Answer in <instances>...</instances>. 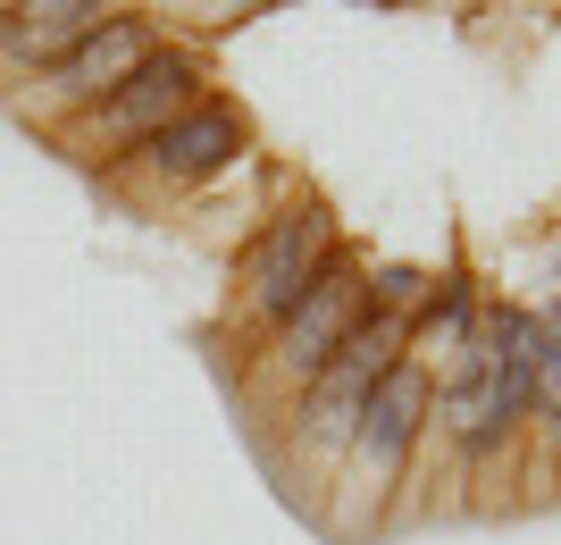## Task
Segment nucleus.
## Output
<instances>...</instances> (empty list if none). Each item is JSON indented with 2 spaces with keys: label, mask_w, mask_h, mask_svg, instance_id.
Here are the masks:
<instances>
[{
  "label": "nucleus",
  "mask_w": 561,
  "mask_h": 545,
  "mask_svg": "<svg viewBox=\"0 0 561 545\" xmlns=\"http://www.w3.org/2000/svg\"><path fill=\"white\" fill-rule=\"evenodd\" d=\"M335 252V227L328 211H285L268 236H260V261H252V303L268 310V319H285V310L310 294V277L328 269Z\"/></svg>",
  "instance_id": "3"
},
{
  "label": "nucleus",
  "mask_w": 561,
  "mask_h": 545,
  "mask_svg": "<svg viewBox=\"0 0 561 545\" xmlns=\"http://www.w3.org/2000/svg\"><path fill=\"white\" fill-rule=\"evenodd\" d=\"M420 420H427V378H420V370H386L377 395H369V411H360V436H352L360 470H402V453H411Z\"/></svg>",
  "instance_id": "6"
},
{
  "label": "nucleus",
  "mask_w": 561,
  "mask_h": 545,
  "mask_svg": "<svg viewBox=\"0 0 561 545\" xmlns=\"http://www.w3.org/2000/svg\"><path fill=\"white\" fill-rule=\"evenodd\" d=\"M234 151H243V126H234V110H202V101H193L176 126H160V135H151V160H160V177H210V168H227Z\"/></svg>",
  "instance_id": "7"
},
{
  "label": "nucleus",
  "mask_w": 561,
  "mask_h": 545,
  "mask_svg": "<svg viewBox=\"0 0 561 545\" xmlns=\"http://www.w3.org/2000/svg\"><path fill=\"white\" fill-rule=\"evenodd\" d=\"M427 294H436V285H427L420 269H377L369 310H386V319H402V328H411V310H427Z\"/></svg>",
  "instance_id": "10"
},
{
  "label": "nucleus",
  "mask_w": 561,
  "mask_h": 545,
  "mask_svg": "<svg viewBox=\"0 0 561 545\" xmlns=\"http://www.w3.org/2000/svg\"><path fill=\"white\" fill-rule=\"evenodd\" d=\"M142 59H151V34H142L135 18H101L93 34H84V43H76L59 68H50V93H68V101L117 93V84H126Z\"/></svg>",
  "instance_id": "5"
},
{
  "label": "nucleus",
  "mask_w": 561,
  "mask_h": 545,
  "mask_svg": "<svg viewBox=\"0 0 561 545\" xmlns=\"http://www.w3.org/2000/svg\"><path fill=\"white\" fill-rule=\"evenodd\" d=\"M553 436H561V404H553Z\"/></svg>",
  "instance_id": "12"
},
{
  "label": "nucleus",
  "mask_w": 561,
  "mask_h": 545,
  "mask_svg": "<svg viewBox=\"0 0 561 545\" xmlns=\"http://www.w3.org/2000/svg\"><path fill=\"white\" fill-rule=\"evenodd\" d=\"M101 18H110L101 0H25V25H9V50H18V59H50V68H59V59H68V50L84 43Z\"/></svg>",
  "instance_id": "8"
},
{
  "label": "nucleus",
  "mask_w": 561,
  "mask_h": 545,
  "mask_svg": "<svg viewBox=\"0 0 561 545\" xmlns=\"http://www.w3.org/2000/svg\"><path fill=\"white\" fill-rule=\"evenodd\" d=\"M461 336H469V294L461 285H436L427 310L411 319V353H461Z\"/></svg>",
  "instance_id": "9"
},
{
  "label": "nucleus",
  "mask_w": 561,
  "mask_h": 545,
  "mask_svg": "<svg viewBox=\"0 0 561 545\" xmlns=\"http://www.w3.org/2000/svg\"><path fill=\"white\" fill-rule=\"evenodd\" d=\"M537 404H561V303L537 310Z\"/></svg>",
  "instance_id": "11"
},
{
  "label": "nucleus",
  "mask_w": 561,
  "mask_h": 545,
  "mask_svg": "<svg viewBox=\"0 0 561 545\" xmlns=\"http://www.w3.org/2000/svg\"><path fill=\"white\" fill-rule=\"evenodd\" d=\"M352 319H360V277L328 252V269L310 277V294L277 319V328H285V336H277L285 370H294V378H319V370L335 361V344L352 336Z\"/></svg>",
  "instance_id": "2"
},
{
  "label": "nucleus",
  "mask_w": 561,
  "mask_h": 545,
  "mask_svg": "<svg viewBox=\"0 0 561 545\" xmlns=\"http://www.w3.org/2000/svg\"><path fill=\"white\" fill-rule=\"evenodd\" d=\"M537 404V319L528 310H486L461 336V378L445 395V428L461 453H494L512 420Z\"/></svg>",
  "instance_id": "1"
},
{
  "label": "nucleus",
  "mask_w": 561,
  "mask_h": 545,
  "mask_svg": "<svg viewBox=\"0 0 561 545\" xmlns=\"http://www.w3.org/2000/svg\"><path fill=\"white\" fill-rule=\"evenodd\" d=\"M185 110H193V68H185V59H160V50H151V59H142V68L110 93V110H101L93 135H101V143H151L160 126L185 118Z\"/></svg>",
  "instance_id": "4"
}]
</instances>
